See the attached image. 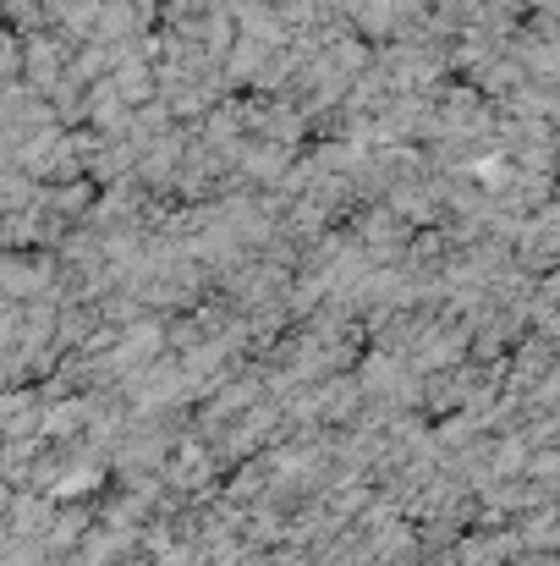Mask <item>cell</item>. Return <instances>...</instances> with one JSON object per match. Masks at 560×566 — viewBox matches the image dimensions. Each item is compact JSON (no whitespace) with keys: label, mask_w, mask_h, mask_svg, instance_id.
I'll list each match as a JSON object with an SVG mask.
<instances>
[{"label":"cell","mask_w":560,"mask_h":566,"mask_svg":"<svg viewBox=\"0 0 560 566\" xmlns=\"http://www.w3.org/2000/svg\"><path fill=\"white\" fill-rule=\"evenodd\" d=\"M94 534V517H88V506H77V501H66L61 512H55V523H50V534H44V545L55 551V556H77V545Z\"/></svg>","instance_id":"obj_1"},{"label":"cell","mask_w":560,"mask_h":566,"mask_svg":"<svg viewBox=\"0 0 560 566\" xmlns=\"http://www.w3.org/2000/svg\"><path fill=\"white\" fill-rule=\"evenodd\" d=\"M363 379H319V412L325 423H352L358 407H363Z\"/></svg>","instance_id":"obj_2"},{"label":"cell","mask_w":560,"mask_h":566,"mask_svg":"<svg viewBox=\"0 0 560 566\" xmlns=\"http://www.w3.org/2000/svg\"><path fill=\"white\" fill-rule=\"evenodd\" d=\"M412 347H418V369H434V364H456L467 342L456 331H423V342H412Z\"/></svg>","instance_id":"obj_3"}]
</instances>
